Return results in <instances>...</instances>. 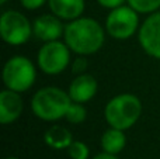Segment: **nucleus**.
<instances>
[{"label": "nucleus", "instance_id": "1", "mask_svg": "<svg viewBox=\"0 0 160 159\" xmlns=\"http://www.w3.org/2000/svg\"><path fill=\"white\" fill-rule=\"evenodd\" d=\"M102 25L91 17H79L65 25L63 41L76 55H93L102 48L105 41Z\"/></svg>", "mask_w": 160, "mask_h": 159}, {"label": "nucleus", "instance_id": "2", "mask_svg": "<svg viewBox=\"0 0 160 159\" xmlns=\"http://www.w3.org/2000/svg\"><path fill=\"white\" fill-rule=\"evenodd\" d=\"M70 104L72 99L69 93L56 86L41 87L31 99V110L34 115L48 123L65 118Z\"/></svg>", "mask_w": 160, "mask_h": 159}, {"label": "nucleus", "instance_id": "3", "mask_svg": "<svg viewBox=\"0 0 160 159\" xmlns=\"http://www.w3.org/2000/svg\"><path fill=\"white\" fill-rule=\"evenodd\" d=\"M142 110V101L138 96L121 93L108 100L104 109V117L110 127L127 131L138 123Z\"/></svg>", "mask_w": 160, "mask_h": 159}, {"label": "nucleus", "instance_id": "4", "mask_svg": "<svg viewBox=\"0 0 160 159\" xmlns=\"http://www.w3.org/2000/svg\"><path fill=\"white\" fill-rule=\"evenodd\" d=\"M37 79V69L32 61L24 55H16L7 59L3 66V83L6 89L18 93L28 92Z\"/></svg>", "mask_w": 160, "mask_h": 159}, {"label": "nucleus", "instance_id": "5", "mask_svg": "<svg viewBox=\"0 0 160 159\" xmlns=\"http://www.w3.org/2000/svg\"><path fill=\"white\" fill-rule=\"evenodd\" d=\"M0 35L8 45H22L34 35L32 23L20 11L7 10L0 17Z\"/></svg>", "mask_w": 160, "mask_h": 159}, {"label": "nucleus", "instance_id": "6", "mask_svg": "<svg viewBox=\"0 0 160 159\" xmlns=\"http://www.w3.org/2000/svg\"><path fill=\"white\" fill-rule=\"evenodd\" d=\"M139 13L129 4L119 6L108 13L105 18V31L114 39L125 41L135 35L139 31Z\"/></svg>", "mask_w": 160, "mask_h": 159}, {"label": "nucleus", "instance_id": "7", "mask_svg": "<svg viewBox=\"0 0 160 159\" xmlns=\"http://www.w3.org/2000/svg\"><path fill=\"white\" fill-rule=\"evenodd\" d=\"M70 48L66 42L49 41L44 42L37 55V66L45 75L55 76L62 73L70 64Z\"/></svg>", "mask_w": 160, "mask_h": 159}, {"label": "nucleus", "instance_id": "8", "mask_svg": "<svg viewBox=\"0 0 160 159\" xmlns=\"http://www.w3.org/2000/svg\"><path fill=\"white\" fill-rule=\"evenodd\" d=\"M138 41L148 55L160 59V10L148 14L139 27Z\"/></svg>", "mask_w": 160, "mask_h": 159}, {"label": "nucleus", "instance_id": "9", "mask_svg": "<svg viewBox=\"0 0 160 159\" xmlns=\"http://www.w3.org/2000/svg\"><path fill=\"white\" fill-rule=\"evenodd\" d=\"M32 27H34V37L44 42L58 41L65 34L63 23L53 13L38 16L34 20Z\"/></svg>", "mask_w": 160, "mask_h": 159}, {"label": "nucleus", "instance_id": "10", "mask_svg": "<svg viewBox=\"0 0 160 159\" xmlns=\"http://www.w3.org/2000/svg\"><path fill=\"white\" fill-rule=\"evenodd\" d=\"M24 101L21 93L10 89H4L0 92V123L3 126L17 121L22 114Z\"/></svg>", "mask_w": 160, "mask_h": 159}, {"label": "nucleus", "instance_id": "11", "mask_svg": "<svg viewBox=\"0 0 160 159\" xmlns=\"http://www.w3.org/2000/svg\"><path fill=\"white\" fill-rule=\"evenodd\" d=\"M97 90H98L97 79L90 73H82L70 82L68 93H69L72 101L84 104L96 96Z\"/></svg>", "mask_w": 160, "mask_h": 159}, {"label": "nucleus", "instance_id": "12", "mask_svg": "<svg viewBox=\"0 0 160 159\" xmlns=\"http://www.w3.org/2000/svg\"><path fill=\"white\" fill-rule=\"evenodd\" d=\"M51 13L58 16L61 20L72 21L84 13L86 2L84 0H48Z\"/></svg>", "mask_w": 160, "mask_h": 159}, {"label": "nucleus", "instance_id": "13", "mask_svg": "<svg viewBox=\"0 0 160 159\" xmlns=\"http://www.w3.org/2000/svg\"><path fill=\"white\" fill-rule=\"evenodd\" d=\"M44 141L49 148L52 149H68L69 145L73 142L72 132L63 126H51L45 131Z\"/></svg>", "mask_w": 160, "mask_h": 159}, {"label": "nucleus", "instance_id": "14", "mask_svg": "<svg viewBox=\"0 0 160 159\" xmlns=\"http://www.w3.org/2000/svg\"><path fill=\"white\" fill-rule=\"evenodd\" d=\"M125 145H127L125 131L112 128V127H110L108 130L104 131V134L101 137V148L104 152L117 155L125 148Z\"/></svg>", "mask_w": 160, "mask_h": 159}, {"label": "nucleus", "instance_id": "15", "mask_svg": "<svg viewBox=\"0 0 160 159\" xmlns=\"http://www.w3.org/2000/svg\"><path fill=\"white\" fill-rule=\"evenodd\" d=\"M65 118L70 124H82L87 118V110L83 106V103H75V101H72Z\"/></svg>", "mask_w": 160, "mask_h": 159}, {"label": "nucleus", "instance_id": "16", "mask_svg": "<svg viewBox=\"0 0 160 159\" xmlns=\"http://www.w3.org/2000/svg\"><path fill=\"white\" fill-rule=\"evenodd\" d=\"M127 2L139 14H152L160 10V0H127Z\"/></svg>", "mask_w": 160, "mask_h": 159}, {"label": "nucleus", "instance_id": "17", "mask_svg": "<svg viewBox=\"0 0 160 159\" xmlns=\"http://www.w3.org/2000/svg\"><path fill=\"white\" fill-rule=\"evenodd\" d=\"M68 154L72 159H88L90 149L83 141H73L68 148Z\"/></svg>", "mask_w": 160, "mask_h": 159}, {"label": "nucleus", "instance_id": "18", "mask_svg": "<svg viewBox=\"0 0 160 159\" xmlns=\"http://www.w3.org/2000/svg\"><path fill=\"white\" fill-rule=\"evenodd\" d=\"M88 69V59L84 55H78V58H75V61L72 62V72L75 75H82L86 73V70Z\"/></svg>", "mask_w": 160, "mask_h": 159}, {"label": "nucleus", "instance_id": "19", "mask_svg": "<svg viewBox=\"0 0 160 159\" xmlns=\"http://www.w3.org/2000/svg\"><path fill=\"white\" fill-rule=\"evenodd\" d=\"M20 3H21V6L25 10L34 11V10L41 8L45 3H48V0H20Z\"/></svg>", "mask_w": 160, "mask_h": 159}, {"label": "nucleus", "instance_id": "20", "mask_svg": "<svg viewBox=\"0 0 160 159\" xmlns=\"http://www.w3.org/2000/svg\"><path fill=\"white\" fill-rule=\"evenodd\" d=\"M96 2L98 3L101 7L112 10V8H117V7H119V6H124L127 0H96Z\"/></svg>", "mask_w": 160, "mask_h": 159}, {"label": "nucleus", "instance_id": "21", "mask_svg": "<svg viewBox=\"0 0 160 159\" xmlns=\"http://www.w3.org/2000/svg\"><path fill=\"white\" fill-rule=\"evenodd\" d=\"M93 159H118L117 155H112V154H108V152H102V154H98L96 155Z\"/></svg>", "mask_w": 160, "mask_h": 159}, {"label": "nucleus", "instance_id": "22", "mask_svg": "<svg viewBox=\"0 0 160 159\" xmlns=\"http://www.w3.org/2000/svg\"><path fill=\"white\" fill-rule=\"evenodd\" d=\"M7 2H8V0H0V4L3 6V4H6V3H7Z\"/></svg>", "mask_w": 160, "mask_h": 159}, {"label": "nucleus", "instance_id": "23", "mask_svg": "<svg viewBox=\"0 0 160 159\" xmlns=\"http://www.w3.org/2000/svg\"><path fill=\"white\" fill-rule=\"evenodd\" d=\"M6 159H18V158H14V156H8V158H6Z\"/></svg>", "mask_w": 160, "mask_h": 159}]
</instances>
